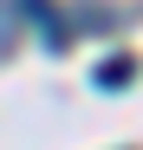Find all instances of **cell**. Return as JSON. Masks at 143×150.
Instances as JSON below:
<instances>
[{
    "instance_id": "obj_1",
    "label": "cell",
    "mask_w": 143,
    "mask_h": 150,
    "mask_svg": "<svg viewBox=\"0 0 143 150\" xmlns=\"http://www.w3.org/2000/svg\"><path fill=\"white\" fill-rule=\"evenodd\" d=\"M130 79H137V65H130V59H111V65H98V85H104V91L130 85Z\"/></svg>"
}]
</instances>
